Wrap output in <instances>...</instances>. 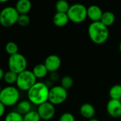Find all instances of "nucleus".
I'll return each mask as SVG.
<instances>
[{
    "instance_id": "2eb2a0df",
    "label": "nucleus",
    "mask_w": 121,
    "mask_h": 121,
    "mask_svg": "<svg viewBox=\"0 0 121 121\" xmlns=\"http://www.w3.org/2000/svg\"><path fill=\"white\" fill-rule=\"evenodd\" d=\"M31 7L30 0H18L15 8L19 14H27L31 11Z\"/></svg>"
},
{
    "instance_id": "f257e3e1",
    "label": "nucleus",
    "mask_w": 121,
    "mask_h": 121,
    "mask_svg": "<svg viewBox=\"0 0 121 121\" xmlns=\"http://www.w3.org/2000/svg\"><path fill=\"white\" fill-rule=\"evenodd\" d=\"M50 88L46 83L36 82L28 91V100L31 104L35 105H40L48 101Z\"/></svg>"
},
{
    "instance_id": "5701e85b",
    "label": "nucleus",
    "mask_w": 121,
    "mask_h": 121,
    "mask_svg": "<svg viewBox=\"0 0 121 121\" xmlns=\"http://www.w3.org/2000/svg\"><path fill=\"white\" fill-rule=\"evenodd\" d=\"M5 51L7 54H9V56H12V55L19 53V46L15 42L9 41L7 43L5 46Z\"/></svg>"
},
{
    "instance_id": "f03ea898",
    "label": "nucleus",
    "mask_w": 121,
    "mask_h": 121,
    "mask_svg": "<svg viewBox=\"0 0 121 121\" xmlns=\"http://www.w3.org/2000/svg\"><path fill=\"white\" fill-rule=\"evenodd\" d=\"M88 34L92 42L98 45L105 43L109 38L108 27L100 22H91L88 28Z\"/></svg>"
},
{
    "instance_id": "b1692460",
    "label": "nucleus",
    "mask_w": 121,
    "mask_h": 121,
    "mask_svg": "<svg viewBox=\"0 0 121 121\" xmlns=\"http://www.w3.org/2000/svg\"><path fill=\"white\" fill-rule=\"evenodd\" d=\"M41 120L37 110H31L24 115V121H41Z\"/></svg>"
},
{
    "instance_id": "c85d7f7f",
    "label": "nucleus",
    "mask_w": 121,
    "mask_h": 121,
    "mask_svg": "<svg viewBox=\"0 0 121 121\" xmlns=\"http://www.w3.org/2000/svg\"><path fill=\"white\" fill-rule=\"evenodd\" d=\"M5 110H6V106L0 101V118L3 117V115L5 113Z\"/></svg>"
},
{
    "instance_id": "cd10ccee",
    "label": "nucleus",
    "mask_w": 121,
    "mask_h": 121,
    "mask_svg": "<svg viewBox=\"0 0 121 121\" xmlns=\"http://www.w3.org/2000/svg\"><path fill=\"white\" fill-rule=\"evenodd\" d=\"M58 74L56 72H53L50 73L49 75V81L51 82H56L58 80Z\"/></svg>"
},
{
    "instance_id": "ddd939ff",
    "label": "nucleus",
    "mask_w": 121,
    "mask_h": 121,
    "mask_svg": "<svg viewBox=\"0 0 121 121\" xmlns=\"http://www.w3.org/2000/svg\"><path fill=\"white\" fill-rule=\"evenodd\" d=\"M79 110L81 116L88 120L93 118L95 115V109L94 106L89 103H85L82 104Z\"/></svg>"
},
{
    "instance_id": "0eeeda50",
    "label": "nucleus",
    "mask_w": 121,
    "mask_h": 121,
    "mask_svg": "<svg viewBox=\"0 0 121 121\" xmlns=\"http://www.w3.org/2000/svg\"><path fill=\"white\" fill-rule=\"evenodd\" d=\"M28 62L26 57L20 53L9 56L8 60L9 70L19 74L26 70Z\"/></svg>"
},
{
    "instance_id": "39448f33",
    "label": "nucleus",
    "mask_w": 121,
    "mask_h": 121,
    "mask_svg": "<svg viewBox=\"0 0 121 121\" xmlns=\"http://www.w3.org/2000/svg\"><path fill=\"white\" fill-rule=\"evenodd\" d=\"M36 82L37 78L33 73L32 71L26 69L18 74L16 86L19 91L27 92Z\"/></svg>"
},
{
    "instance_id": "a878e982",
    "label": "nucleus",
    "mask_w": 121,
    "mask_h": 121,
    "mask_svg": "<svg viewBox=\"0 0 121 121\" xmlns=\"http://www.w3.org/2000/svg\"><path fill=\"white\" fill-rule=\"evenodd\" d=\"M17 24L23 27L27 26L30 24V18L27 14H19Z\"/></svg>"
},
{
    "instance_id": "f704fd0d",
    "label": "nucleus",
    "mask_w": 121,
    "mask_h": 121,
    "mask_svg": "<svg viewBox=\"0 0 121 121\" xmlns=\"http://www.w3.org/2000/svg\"><path fill=\"white\" fill-rule=\"evenodd\" d=\"M120 121H121V120H120Z\"/></svg>"
},
{
    "instance_id": "f8f14e48",
    "label": "nucleus",
    "mask_w": 121,
    "mask_h": 121,
    "mask_svg": "<svg viewBox=\"0 0 121 121\" xmlns=\"http://www.w3.org/2000/svg\"><path fill=\"white\" fill-rule=\"evenodd\" d=\"M103 12L102 9L97 5H91L87 8L88 18L92 21V22H100Z\"/></svg>"
},
{
    "instance_id": "7ed1b4c3",
    "label": "nucleus",
    "mask_w": 121,
    "mask_h": 121,
    "mask_svg": "<svg viewBox=\"0 0 121 121\" xmlns=\"http://www.w3.org/2000/svg\"><path fill=\"white\" fill-rule=\"evenodd\" d=\"M20 91L17 87L8 86L2 88L0 93V101L6 107H12L19 102Z\"/></svg>"
},
{
    "instance_id": "2f4dec72",
    "label": "nucleus",
    "mask_w": 121,
    "mask_h": 121,
    "mask_svg": "<svg viewBox=\"0 0 121 121\" xmlns=\"http://www.w3.org/2000/svg\"><path fill=\"white\" fill-rule=\"evenodd\" d=\"M8 1H9V0H0V3H6Z\"/></svg>"
},
{
    "instance_id": "423d86ee",
    "label": "nucleus",
    "mask_w": 121,
    "mask_h": 121,
    "mask_svg": "<svg viewBox=\"0 0 121 121\" xmlns=\"http://www.w3.org/2000/svg\"><path fill=\"white\" fill-rule=\"evenodd\" d=\"M67 15L71 22L75 24L82 23L88 17L87 8L82 4H74L70 6V8L67 12Z\"/></svg>"
},
{
    "instance_id": "412c9836",
    "label": "nucleus",
    "mask_w": 121,
    "mask_h": 121,
    "mask_svg": "<svg viewBox=\"0 0 121 121\" xmlns=\"http://www.w3.org/2000/svg\"><path fill=\"white\" fill-rule=\"evenodd\" d=\"M56 12H60V13H67L70 5L66 0H58L55 5Z\"/></svg>"
},
{
    "instance_id": "473e14b6",
    "label": "nucleus",
    "mask_w": 121,
    "mask_h": 121,
    "mask_svg": "<svg viewBox=\"0 0 121 121\" xmlns=\"http://www.w3.org/2000/svg\"><path fill=\"white\" fill-rule=\"evenodd\" d=\"M119 50H120V51L121 53V42L120 43V45H119Z\"/></svg>"
},
{
    "instance_id": "20e7f679",
    "label": "nucleus",
    "mask_w": 121,
    "mask_h": 121,
    "mask_svg": "<svg viewBox=\"0 0 121 121\" xmlns=\"http://www.w3.org/2000/svg\"><path fill=\"white\" fill-rule=\"evenodd\" d=\"M19 14L15 7H6L0 12V25L9 28L17 23Z\"/></svg>"
},
{
    "instance_id": "72a5a7b5",
    "label": "nucleus",
    "mask_w": 121,
    "mask_h": 121,
    "mask_svg": "<svg viewBox=\"0 0 121 121\" xmlns=\"http://www.w3.org/2000/svg\"><path fill=\"white\" fill-rule=\"evenodd\" d=\"M2 88L1 87V85H0V93H1V92H2Z\"/></svg>"
},
{
    "instance_id": "a211bd4d",
    "label": "nucleus",
    "mask_w": 121,
    "mask_h": 121,
    "mask_svg": "<svg viewBox=\"0 0 121 121\" xmlns=\"http://www.w3.org/2000/svg\"><path fill=\"white\" fill-rule=\"evenodd\" d=\"M115 21V14L112 12L108 11V12H103L100 22H102L105 26L108 27V26H110L111 25H112L114 24Z\"/></svg>"
},
{
    "instance_id": "6ab92c4d",
    "label": "nucleus",
    "mask_w": 121,
    "mask_h": 121,
    "mask_svg": "<svg viewBox=\"0 0 121 121\" xmlns=\"http://www.w3.org/2000/svg\"><path fill=\"white\" fill-rule=\"evenodd\" d=\"M108 94L110 99L121 100V85L115 84L112 86L110 88Z\"/></svg>"
},
{
    "instance_id": "c756f323",
    "label": "nucleus",
    "mask_w": 121,
    "mask_h": 121,
    "mask_svg": "<svg viewBox=\"0 0 121 121\" xmlns=\"http://www.w3.org/2000/svg\"><path fill=\"white\" fill-rule=\"evenodd\" d=\"M4 73H5V72L4 71V70L2 68H0V81H1L2 79H4Z\"/></svg>"
},
{
    "instance_id": "aec40b11",
    "label": "nucleus",
    "mask_w": 121,
    "mask_h": 121,
    "mask_svg": "<svg viewBox=\"0 0 121 121\" xmlns=\"http://www.w3.org/2000/svg\"><path fill=\"white\" fill-rule=\"evenodd\" d=\"M17 78H18L17 73H14V71L9 70L8 71L5 72V73H4V81L9 86H13L14 84H16L17 81Z\"/></svg>"
},
{
    "instance_id": "dca6fc26",
    "label": "nucleus",
    "mask_w": 121,
    "mask_h": 121,
    "mask_svg": "<svg viewBox=\"0 0 121 121\" xmlns=\"http://www.w3.org/2000/svg\"><path fill=\"white\" fill-rule=\"evenodd\" d=\"M32 72L37 79L45 78L49 73L44 64H38L32 69Z\"/></svg>"
},
{
    "instance_id": "bb28decb",
    "label": "nucleus",
    "mask_w": 121,
    "mask_h": 121,
    "mask_svg": "<svg viewBox=\"0 0 121 121\" xmlns=\"http://www.w3.org/2000/svg\"><path fill=\"white\" fill-rule=\"evenodd\" d=\"M58 121H76V118L73 114L69 112H66L60 116Z\"/></svg>"
},
{
    "instance_id": "1a4fd4ad",
    "label": "nucleus",
    "mask_w": 121,
    "mask_h": 121,
    "mask_svg": "<svg viewBox=\"0 0 121 121\" xmlns=\"http://www.w3.org/2000/svg\"><path fill=\"white\" fill-rule=\"evenodd\" d=\"M37 112L40 115L41 120L45 121H48L51 120L56 113L55 105L51 103L49 101H47L38 106Z\"/></svg>"
},
{
    "instance_id": "6e6552de",
    "label": "nucleus",
    "mask_w": 121,
    "mask_h": 121,
    "mask_svg": "<svg viewBox=\"0 0 121 121\" xmlns=\"http://www.w3.org/2000/svg\"><path fill=\"white\" fill-rule=\"evenodd\" d=\"M68 98V91L60 85L53 86L49 90L48 101L54 105L64 103Z\"/></svg>"
},
{
    "instance_id": "f3484780",
    "label": "nucleus",
    "mask_w": 121,
    "mask_h": 121,
    "mask_svg": "<svg viewBox=\"0 0 121 121\" xmlns=\"http://www.w3.org/2000/svg\"><path fill=\"white\" fill-rule=\"evenodd\" d=\"M31 103L29 100H23L19 101L17 103V111L22 114V115H24L27 112L31 110Z\"/></svg>"
},
{
    "instance_id": "7c9ffc66",
    "label": "nucleus",
    "mask_w": 121,
    "mask_h": 121,
    "mask_svg": "<svg viewBox=\"0 0 121 121\" xmlns=\"http://www.w3.org/2000/svg\"><path fill=\"white\" fill-rule=\"evenodd\" d=\"M88 121H100L98 119H97V118H95V117H93V118H91V119H90V120H88Z\"/></svg>"
},
{
    "instance_id": "9d476101",
    "label": "nucleus",
    "mask_w": 121,
    "mask_h": 121,
    "mask_svg": "<svg viewBox=\"0 0 121 121\" xmlns=\"http://www.w3.org/2000/svg\"><path fill=\"white\" fill-rule=\"evenodd\" d=\"M108 114L113 118H120L121 117V100L110 99L106 105Z\"/></svg>"
},
{
    "instance_id": "4468645a",
    "label": "nucleus",
    "mask_w": 121,
    "mask_h": 121,
    "mask_svg": "<svg viewBox=\"0 0 121 121\" xmlns=\"http://www.w3.org/2000/svg\"><path fill=\"white\" fill-rule=\"evenodd\" d=\"M69 18L67 13L56 12L53 17V23L57 27H64L69 22Z\"/></svg>"
},
{
    "instance_id": "9b49d317",
    "label": "nucleus",
    "mask_w": 121,
    "mask_h": 121,
    "mask_svg": "<svg viewBox=\"0 0 121 121\" xmlns=\"http://www.w3.org/2000/svg\"><path fill=\"white\" fill-rule=\"evenodd\" d=\"M43 64L49 73L57 72L61 66V60L58 56L51 54L46 58Z\"/></svg>"
},
{
    "instance_id": "4be33fe9",
    "label": "nucleus",
    "mask_w": 121,
    "mask_h": 121,
    "mask_svg": "<svg viewBox=\"0 0 121 121\" xmlns=\"http://www.w3.org/2000/svg\"><path fill=\"white\" fill-rule=\"evenodd\" d=\"M4 121H24V115L16 111H11L8 112L5 117Z\"/></svg>"
},
{
    "instance_id": "393cba45",
    "label": "nucleus",
    "mask_w": 121,
    "mask_h": 121,
    "mask_svg": "<svg viewBox=\"0 0 121 121\" xmlns=\"http://www.w3.org/2000/svg\"><path fill=\"white\" fill-rule=\"evenodd\" d=\"M60 86L68 91L73 87V79L69 76H65L60 80Z\"/></svg>"
}]
</instances>
